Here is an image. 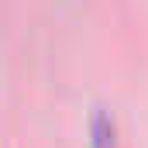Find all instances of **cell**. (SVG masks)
<instances>
[{"instance_id":"obj_1","label":"cell","mask_w":148,"mask_h":148,"mask_svg":"<svg viewBox=\"0 0 148 148\" xmlns=\"http://www.w3.org/2000/svg\"><path fill=\"white\" fill-rule=\"evenodd\" d=\"M93 145L97 148H114V121L107 110L93 114Z\"/></svg>"}]
</instances>
